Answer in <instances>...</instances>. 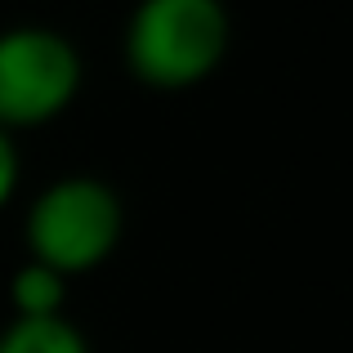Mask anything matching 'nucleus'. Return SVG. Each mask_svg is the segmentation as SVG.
<instances>
[{"mask_svg": "<svg viewBox=\"0 0 353 353\" xmlns=\"http://www.w3.org/2000/svg\"><path fill=\"white\" fill-rule=\"evenodd\" d=\"M233 18L224 0H139L125 23V68L148 90H192L224 63Z\"/></svg>", "mask_w": 353, "mask_h": 353, "instance_id": "nucleus-1", "label": "nucleus"}, {"mask_svg": "<svg viewBox=\"0 0 353 353\" xmlns=\"http://www.w3.org/2000/svg\"><path fill=\"white\" fill-rule=\"evenodd\" d=\"M125 228V206L117 188L99 174H63L36 192L27 210V255L63 277L99 268L117 250Z\"/></svg>", "mask_w": 353, "mask_h": 353, "instance_id": "nucleus-2", "label": "nucleus"}, {"mask_svg": "<svg viewBox=\"0 0 353 353\" xmlns=\"http://www.w3.org/2000/svg\"><path fill=\"white\" fill-rule=\"evenodd\" d=\"M81 54L54 27H5L0 32V130H32L63 117L81 90Z\"/></svg>", "mask_w": 353, "mask_h": 353, "instance_id": "nucleus-3", "label": "nucleus"}, {"mask_svg": "<svg viewBox=\"0 0 353 353\" xmlns=\"http://www.w3.org/2000/svg\"><path fill=\"white\" fill-rule=\"evenodd\" d=\"M0 353H90L68 318H14L0 331Z\"/></svg>", "mask_w": 353, "mask_h": 353, "instance_id": "nucleus-4", "label": "nucleus"}, {"mask_svg": "<svg viewBox=\"0 0 353 353\" xmlns=\"http://www.w3.org/2000/svg\"><path fill=\"white\" fill-rule=\"evenodd\" d=\"M63 300H68V277L36 259H27L9 282L14 318H63Z\"/></svg>", "mask_w": 353, "mask_h": 353, "instance_id": "nucleus-5", "label": "nucleus"}, {"mask_svg": "<svg viewBox=\"0 0 353 353\" xmlns=\"http://www.w3.org/2000/svg\"><path fill=\"white\" fill-rule=\"evenodd\" d=\"M14 188H18V148H14V139L0 130V210L14 197Z\"/></svg>", "mask_w": 353, "mask_h": 353, "instance_id": "nucleus-6", "label": "nucleus"}]
</instances>
